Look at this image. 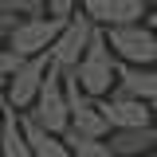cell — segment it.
I'll list each match as a JSON object with an SVG mask.
<instances>
[{"label": "cell", "instance_id": "6da1fadb", "mask_svg": "<svg viewBox=\"0 0 157 157\" xmlns=\"http://www.w3.org/2000/svg\"><path fill=\"white\" fill-rule=\"evenodd\" d=\"M75 78L78 86H82V94L90 98H106L114 90V78H118V55L110 51V43H106V32L102 28H90V39H86V51L82 59L75 63Z\"/></svg>", "mask_w": 157, "mask_h": 157}, {"label": "cell", "instance_id": "7a4b0ae2", "mask_svg": "<svg viewBox=\"0 0 157 157\" xmlns=\"http://www.w3.org/2000/svg\"><path fill=\"white\" fill-rule=\"evenodd\" d=\"M24 114L32 118L36 126L51 130V134H63V130L71 126V106H67V90H63V71H59L55 63L47 67V75H43V82H39L36 102H32Z\"/></svg>", "mask_w": 157, "mask_h": 157}, {"label": "cell", "instance_id": "3957f363", "mask_svg": "<svg viewBox=\"0 0 157 157\" xmlns=\"http://www.w3.org/2000/svg\"><path fill=\"white\" fill-rule=\"evenodd\" d=\"M106 43L122 63H137V67H149L157 63V32L149 24H114L106 28Z\"/></svg>", "mask_w": 157, "mask_h": 157}, {"label": "cell", "instance_id": "277c9868", "mask_svg": "<svg viewBox=\"0 0 157 157\" xmlns=\"http://www.w3.org/2000/svg\"><path fill=\"white\" fill-rule=\"evenodd\" d=\"M63 24H67L63 16H24L16 28L8 32V47H12L20 59L36 55V51H47V47L55 43V36L63 32Z\"/></svg>", "mask_w": 157, "mask_h": 157}, {"label": "cell", "instance_id": "5b68a950", "mask_svg": "<svg viewBox=\"0 0 157 157\" xmlns=\"http://www.w3.org/2000/svg\"><path fill=\"white\" fill-rule=\"evenodd\" d=\"M47 67H51V55L47 51H36V55H24L20 59V67L8 75V106H16V110H28L39 94V82L47 75Z\"/></svg>", "mask_w": 157, "mask_h": 157}, {"label": "cell", "instance_id": "8992f818", "mask_svg": "<svg viewBox=\"0 0 157 157\" xmlns=\"http://www.w3.org/2000/svg\"><path fill=\"white\" fill-rule=\"evenodd\" d=\"M90 28H94V20H90V16H67L63 32H59L55 43L47 47V55H51V63H55L59 71H71L78 59H82L86 39H90Z\"/></svg>", "mask_w": 157, "mask_h": 157}, {"label": "cell", "instance_id": "52a82bcc", "mask_svg": "<svg viewBox=\"0 0 157 157\" xmlns=\"http://www.w3.org/2000/svg\"><path fill=\"white\" fill-rule=\"evenodd\" d=\"M102 114L110 122V130H130V126H145L153 122V110L145 98H134V94H122V90H110L106 98H98Z\"/></svg>", "mask_w": 157, "mask_h": 157}, {"label": "cell", "instance_id": "ba28073f", "mask_svg": "<svg viewBox=\"0 0 157 157\" xmlns=\"http://www.w3.org/2000/svg\"><path fill=\"white\" fill-rule=\"evenodd\" d=\"M86 16L98 28H114V24H137L145 16V0H82Z\"/></svg>", "mask_w": 157, "mask_h": 157}, {"label": "cell", "instance_id": "9c48e42d", "mask_svg": "<svg viewBox=\"0 0 157 157\" xmlns=\"http://www.w3.org/2000/svg\"><path fill=\"white\" fill-rule=\"evenodd\" d=\"M106 145H110L118 157H141V153H149V149H157V118L145 122V126L110 130V134H106Z\"/></svg>", "mask_w": 157, "mask_h": 157}, {"label": "cell", "instance_id": "30bf717a", "mask_svg": "<svg viewBox=\"0 0 157 157\" xmlns=\"http://www.w3.org/2000/svg\"><path fill=\"white\" fill-rule=\"evenodd\" d=\"M114 90L122 94H134V98H157V71L149 67H137V63H122L118 59V78H114Z\"/></svg>", "mask_w": 157, "mask_h": 157}, {"label": "cell", "instance_id": "8fae6325", "mask_svg": "<svg viewBox=\"0 0 157 157\" xmlns=\"http://www.w3.org/2000/svg\"><path fill=\"white\" fill-rule=\"evenodd\" d=\"M20 126H24V137H28L32 157H71V145H67L63 137L51 134V130H43V126H36L24 110H20Z\"/></svg>", "mask_w": 157, "mask_h": 157}, {"label": "cell", "instance_id": "7c38bea8", "mask_svg": "<svg viewBox=\"0 0 157 157\" xmlns=\"http://www.w3.org/2000/svg\"><path fill=\"white\" fill-rule=\"evenodd\" d=\"M0 157H32V149H28V137H24V126H20V110H16V106H4Z\"/></svg>", "mask_w": 157, "mask_h": 157}, {"label": "cell", "instance_id": "4fadbf2b", "mask_svg": "<svg viewBox=\"0 0 157 157\" xmlns=\"http://www.w3.org/2000/svg\"><path fill=\"white\" fill-rule=\"evenodd\" d=\"M59 137L71 145V157H118L114 149L106 145V137H82V134H75L71 126H67Z\"/></svg>", "mask_w": 157, "mask_h": 157}, {"label": "cell", "instance_id": "5bb4252c", "mask_svg": "<svg viewBox=\"0 0 157 157\" xmlns=\"http://www.w3.org/2000/svg\"><path fill=\"white\" fill-rule=\"evenodd\" d=\"M0 12H16V16H43V0H0Z\"/></svg>", "mask_w": 157, "mask_h": 157}, {"label": "cell", "instance_id": "9a60e30c", "mask_svg": "<svg viewBox=\"0 0 157 157\" xmlns=\"http://www.w3.org/2000/svg\"><path fill=\"white\" fill-rule=\"evenodd\" d=\"M16 67H20V55L12 51V47H8V51H0V78H8Z\"/></svg>", "mask_w": 157, "mask_h": 157}, {"label": "cell", "instance_id": "2e32d148", "mask_svg": "<svg viewBox=\"0 0 157 157\" xmlns=\"http://www.w3.org/2000/svg\"><path fill=\"white\" fill-rule=\"evenodd\" d=\"M47 12H51V16H71V12H75V0H47Z\"/></svg>", "mask_w": 157, "mask_h": 157}, {"label": "cell", "instance_id": "e0dca14e", "mask_svg": "<svg viewBox=\"0 0 157 157\" xmlns=\"http://www.w3.org/2000/svg\"><path fill=\"white\" fill-rule=\"evenodd\" d=\"M16 24H20V16H16V12H0V36H8Z\"/></svg>", "mask_w": 157, "mask_h": 157}, {"label": "cell", "instance_id": "ac0fdd59", "mask_svg": "<svg viewBox=\"0 0 157 157\" xmlns=\"http://www.w3.org/2000/svg\"><path fill=\"white\" fill-rule=\"evenodd\" d=\"M4 106H8V98L0 94V130H4Z\"/></svg>", "mask_w": 157, "mask_h": 157}, {"label": "cell", "instance_id": "d6986e66", "mask_svg": "<svg viewBox=\"0 0 157 157\" xmlns=\"http://www.w3.org/2000/svg\"><path fill=\"white\" fill-rule=\"evenodd\" d=\"M149 110H153V118H157V98H149Z\"/></svg>", "mask_w": 157, "mask_h": 157}, {"label": "cell", "instance_id": "ffe728a7", "mask_svg": "<svg viewBox=\"0 0 157 157\" xmlns=\"http://www.w3.org/2000/svg\"><path fill=\"white\" fill-rule=\"evenodd\" d=\"M149 28H153V32H157V12H153V16H149Z\"/></svg>", "mask_w": 157, "mask_h": 157}, {"label": "cell", "instance_id": "44dd1931", "mask_svg": "<svg viewBox=\"0 0 157 157\" xmlns=\"http://www.w3.org/2000/svg\"><path fill=\"white\" fill-rule=\"evenodd\" d=\"M0 94H4V78H0Z\"/></svg>", "mask_w": 157, "mask_h": 157}, {"label": "cell", "instance_id": "7402d4cb", "mask_svg": "<svg viewBox=\"0 0 157 157\" xmlns=\"http://www.w3.org/2000/svg\"><path fill=\"white\" fill-rule=\"evenodd\" d=\"M145 4H157V0H145Z\"/></svg>", "mask_w": 157, "mask_h": 157}]
</instances>
